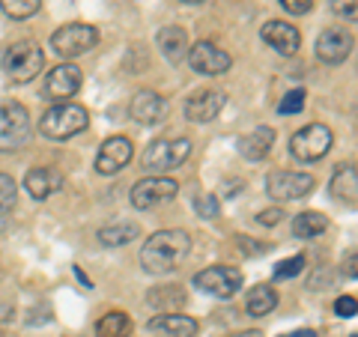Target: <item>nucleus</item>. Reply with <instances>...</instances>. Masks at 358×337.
I'll return each instance as SVG.
<instances>
[{
  "label": "nucleus",
  "instance_id": "nucleus-1",
  "mask_svg": "<svg viewBox=\"0 0 358 337\" xmlns=\"http://www.w3.org/2000/svg\"><path fill=\"white\" fill-rule=\"evenodd\" d=\"M188 251H192V236L185 230H159L143 242L141 266L150 275H167L185 260Z\"/></svg>",
  "mask_w": 358,
  "mask_h": 337
},
{
  "label": "nucleus",
  "instance_id": "nucleus-2",
  "mask_svg": "<svg viewBox=\"0 0 358 337\" xmlns=\"http://www.w3.org/2000/svg\"><path fill=\"white\" fill-rule=\"evenodd\" d=\"M87 122H90V114H87L81 105H75V102H57V105H51L42 114L39 131L45 134V138H51V141H66V138H75L78 131H84Z\"/></svg>",
  "mask_w": 358,
  "mask_h": 337
},
{
  "label": "nucleus",
  "instance_id": "nucleus-3",
  "mask_svg": "<svg viewBox=\"0 0 358 337\" xmlns=\"http://www.w3.org/2000/svg\"><path fill=\"white\" fill-rule=\"evenodd\" d=\"M30 110L13 102V99H0V152H15L30 141Z\"/></svg>",
  "mask_w": 358,
  "mask_h": 337
},
{
  "label": "nucleus",
  "instance_id": "nucleus-4",
  "mask_svg": "<svg viewBox=\"0 0 358 337\" xmlns=\"http://www.w3.org/2000/svg\"><path fill=\"white\" fill-rule=\"evenodd\" d=\"M42 66H45V54L39 45L30 39L9 45L3 54V72L9 75V81H15V84H30L33 78L42 72Z\"/></svg>",
  "mask_w": 358,
  "mask_h": 337
},
{
  "label": "nucleus",
  "instance_id": "nucleus-5",
  "mask_svg": "<svg viewBox=\"0 0 358 337\" xmlns=\"http://www.w3.org/2000/svg\"><path fill=\"white\" fill-rule=\"evenodd\" d=\"M99 42V30L93 24H81V21H72V24H63L57 33L51 36V48L57 57L63 60H75L87 54L93 45Z\"/></svg>",
  "mask_w": 358,
  "mask_h": 337
},
{
  "label": "nucleus",
  "instance_id": "nucleus-6",
  "mask_svg": "<svg viewBox=\"0 0 358 337\" xmlns=\"http://www.w3.org/2000/svg\"><path fill=\"white\" fill-rule=\"evenodd\" d=\"M194 287L206 296L215 299H230L242 289V272L233 266H209L203 272L194 275Z\"/></svg>",
  "mask_w": 358,
  "mask_h": 337
},
{
  "label": "nucleus",
  "instance_id": "nucleus-7",
  "mask_svg": "<svg viewBox=\"0 0 358 337\" xmlns=\"http://www.w3.org/2000/svg\"><path fill=\"white\" fill-rule=\"evenodd\" d=\"M329 150H331V129L322 126V122L305 126L289 141V152H293V159H299V162H320Z\"/></svg>",
  "mask_w": 358,
  "mask_h": 337
},
{
  "label": "nucleus",
  "instance_id": "nucleus-8",
  "mask_svg": "<svg viewBox=\"0 0 358 337\" xmlns=\"http://www.w3.org/2000/svg\"><path fill=\"white\" fill-rule=\"evenodd\" d=\"M192 155V141L173 138V141H152L143 152V167L147 171H173Z\"/></svg>",
  "mask_w": 358,
  "mask_h": 337
},
{
  "label": "nucleus",
  "instance_id": "nucleus-9",
  "mask_svg": "<svg viewBox=\"0 0 358 337\" xmlns=\"http://www.w3.org/2000/svg\"><path fill=\"white\" fill-rule=\"evenodd\" d=\"M179 194V185L171 176H147L131 188V206L134 209H155L173 200Z\"/></svg>",
  "mask_w": 358,
  "mask_h": 337
},
{
  "label": "nucleus",
  "instance_id": "nucleus-10",
  "mask_svg": "<svg viewBox=\"0 0 358 337\" xmlns=\"http://www.w3.org/2000/svg\"><path fill=\"white\" fill-rule=\"evenodd\" d=\"M185 60L188 66H192L194 72L200 75H224L233 66L230 60V54L227 51H221L215 42H206V39H200L197 45H192L185 54Z\"/></svg>",
  "mask_w": 358,
  "mask_h": 337
},
{
  "label": "nucleus",
  "instance_id": "nucleus-11",
  "mask_svg": "<svg viewBox=\"0 0 358 337\" xmlns=\"http://www.w3.org/2000/svg\"><path fill=\"white\" fill-rule=\"evenodd\" d=\"M313 176L308 173H293V171H275L266 176V191L272 200H299L310 194Z\"/></svg>",
  "mask_w": 358,
  "mask_h": 337
},
{
  "label": "nucleus",
  "instance_id": "nucleus-12",
  "mask_svg": "<svg viewBox=\"0 0 358 337\" xmlns=\"http://www.w3.org/2000/svg\"><path fill=\"white\" fill-rule=\"evenodd\" d=\"M134 155V147L129 138H122V134H114V138H108L102 147H99V155H96V171L102 176H114L120 171H126L129 162Z\"/></svg>",
  "mask_w": 358,
  "mask_h": 337
},
{
  "label": "nucleus",
  "instance_id": "nucleus-13",
  "mask_svg": "<svg viewBox=\"0 0 358 337\" xmlns=\"http://www.w3.org/2000/svg\"><path fill=\"white\" fill-rule=\"evenodd\" d=\"M78 89H81V69L75 63H60L57 69H51L45 75V84H42V93L48 99H72Z\"/></svg>",
  "mask_w": 358,
  "mask_h": 337
},
{
  "label": "nucleus",
  "instance_id": "nucleus-14",
  "mask_svg": "<svg viewBox=\"0 0 358 337\" xmlns=\"http://www.w3.org/2000/svg\"><path fill=\"white\" fill-rule=\"evenodd\" d=\"M224 102H227V96L221 89H200V93H194L185 102V117L188 122L206 126V122H212L224 110Z\"/></svg>",
  "mask_w": 358,
  "mask_h": 337
},
{
  "label": "nucleus",
  "instance_id": "nucleus-15",
  "mask_svg": "<svg viewBox=\"0 0 358 337\" xmlns=\"http://www.w3.org/2000/svg\"><path fill=\"white\" fill-rule=\"evenodd\" d=\"M352 54V33L343 27H329L317 39V57L322 63H343Z\"/></svg>",
  "mask_w": 358,
  "mask_h": 337
},
{
  "label": "nucleus",
  "instance_id": "nucleus-16",
  "mask_svg": "<svg viewBox=\"0 0 358 337\" xmlns=\"http://www.w3.org/2000/svg\"><path fill=\"white\" fill-rule=\"evenodd\" d=\"M129 114L134 122H141V126H159L167 117V102L155 89H141V93H134V99H131Z\"/></svg>",
  "mask_w": 358,
  "mask_h": 337
},
{
  "label": "nucleus",
  "instance_id": "nucleus-17",
  "mask_svg": "<svg viewBox=\"0 0 358 337\" xmlns=\"http://www.w3.org/2000/svg\"><path fill=\"white\" fill-rule=\"evenodd\" d=\"M260 36H263L266 45H272L278 54H284V57H293V54L299 51V45H301L299 30L289 24V21H266Z\"/></svg>",
  "mask_w": 358,
  "mask_h": 337
},
{
  "label": "nucleus",
  "instance_id": "nucleus-18",
  "mask_svg": "<svg viewBox=\"0 0 358 337\" xmlns=\"http://www.w3.org/2000/svg\"><path fill=\"white\" fill-rule=\"evenodd\" d=\"M272 147H275V129H268V126H257L239 138V152L248 162H263L272 152Z\"/></svg>",
  "mask_w": 358,
  "mask_h": 337
},
{
  "label": "nucleus",
  "instance_id": "nucleus-19",
  "mask_svg": "<svg viewBox=\"0 0 358 337\" xmlns=\"http://www.w3.org/2000/svg\"><path fill=\"white\" fill-rule=\"evenodd\" d=\"M60 185H63V176L54 167H33L24 176V188L33 200H48Z\"/></svg>",
  "mask_w": 358,
  "mask_h": 337
},
{
  "label": "nucleus",
  "instance_id": "nucleus-20",
  "mask_svg": "<svg viewBox=\"0 0 358 337\" xmlns=\"http://www.w3.org/2000/svg\"><path fill=\"white\" fill-rule=\"evenodd\" d=\"M159 51L164 54L167 63H182L185 54H188V33L176 24H167L159 30Z\"/></svg>",
  "mask_w": 358,
  "mask_h": 337
},
{
  "label": "nucleus",
  "instance_id": "nucleus-21",
  "mask_svg": "<svg viewBox=\"0 0 358 337\" xmlns=\"http://www.w3.org/2000/svg\"><path fill=\"white\" fill-rule=\"evenodd\" d=\"M329 188H331L334 200H341V203H346V206H355L358 203V173H355V167L341 164L338 171H334Z\"/></svg>",
  "mask_w": 358,
  "mask_h": 337
},
{
  "label": "nucleus",
  "instance_id": "nucleus-22",
  "mask_svg": "<svg viewBox=\"0 0 358 337\" xmlns=\"http://www.w3.org/2000/svg\"><path fill=\"white\" fill-rule=\"evenodd\" d=\"M150 331L171 334V337H194L197 322L192 317H185V313H164V317L150 320Z\"/></svg>",
  "mask_w": 358,
  "mask_h": 337
},
{
  "label": "nucleus",
  "instance_id": "nucleus-23",
  "mask_svg": "<svg viewBox=\"0 0 358 337\" xmlns=\"http://www.w3.org/2000/svg\"><path fill=\"white\" fill-rule=\"evenodd\" d=\"M245 308H248L251 317H266V313H272L278 308V293L268 284H257L251 293H248Z\"/></svg>",
  "mask_w": 358,
  "mask_h": 337
},
{
  "label": "nucleus",
  "instance_id": "nucleus-24",
  "mask_svg": "<svg viewBox=\"0 0 358 337\" xmlns=\"http://www.w3.org/2000/svg\"><path fill=\"white\" fill-rule=\"evenodd\" d=\"M131 239H138V224L129 221H117L99 230V242L108 245V248H120V245H129Z\"/></svg>",
  "mask_w": 358,
  "mask_h": 337
},
{
  "label": "nucleus",
  "instance_id": "nucleus-25",
  "mask_svg": "<svg viewBox=\"0 0 358 337\" xmlns=\"http://www.w3.org/2000/svg\"><path fill=\"white\" fill-rule=\"evenodd\" d=\"M131 334V320L122 310H110L96 322V337H129Z\"/></svg>",
  "mask_w": 358,
  "mask_h": 337
},
{
  "label": "nucleus",
  "instance_id": "nucleus-26",
  "mask_svg": "<svg viewBox=\"0 0 358 337\" xmlns=\"http://www.w3.org/2000/svg\"><path fill=\"white\" fill-rule=\"evenodd\" d=\"M326 227H329V221L322 212H301V215H296V221H293V233L299 239H313V236H320Z\"/></svg>",
  "mask_w": 358,
  "mask_h": 337
},
{
  "label": "nucleus",
  "instance_id": "nucleus-27",
  "mask_svg": "<svg viewBox=\"0 0 358 337\" xmlns=\"http://www.w3.org/2000/svg\"><path fill=\"white\" fill-rule=\"evenodd\" d=\"M182 301H185L182 287H155L152 293H150V305H155V308L164 310V313L179 310V305H182Z\"/></svg>",
  "mask_w": 358,
  "mask_h": 337
},
{
  "label": "nucleus",
  "instance_id": "nucleus-28",
  "mask_svg": "<svg viewBox=\"0 0 358 337\" xmlns=\"http://www.w3.org/2000/svg\"><path fill=\"white\" fill-rule=\"evenodd\" d=\"M39 6H42V0H0V9L15 21H24L30 15H36Z\"/></svg>",
  "mask_w": 358,
  "mask_h": 337
},
{
  "label": "nucleus",
  "instance_id": "nucleus-29",
  "mask_svg": "<svg viewBox=\"0 0 358 337\" xmlns=\"http://www.w3.org/2000/svg\"><path fill=\"white\" fill-rule=\"evenodd\" d=\"M15 197H18L15 179H13V176H6V173H0V218H3L6 212H13Z\"/></svg>",
  "mask_w": 358,
  "mask_h": 337
},
{
  "label": "nucleus",
  "instance_id": "nucleus-30",
  "mask_svg": "<svg viewBox=\"0 0 358 337\" xmlns=\"http://www.w3.org/2000/svg\"><path fill=\"white\" fill-rule=\"evenodd\" d=\"M305 89H289V93L278 102V114H284V117H289V114H299L301 108H305Z\"/></svg>",
  "mask_w": 358,
  "mask_h": 337
},
{
  "label": "nucleus",
  "instance_id": "nucleus-31",
  "mask_svg": "<svg viewBox=\"0 0 358 337\" xmlns=\"http://www.w3.org/2000/svg\"><path fill=\"white\" fill-rule=\"evenodd\" d=\"M301 268H305V257L296 254V257H287V260H281L275 266V280H287V278H296Z\"/></svg>",
  "mask_w": 358,
  "mask_h": 337
},
{
  "label": "nucleus",
  "instance_id": "nucleus-32",
  "mask_svg": "<svg viewBox=\"0 0 358 337\" xmlns=\"http://www.w3.org/2000/svg\"><path fill=\"white\" fill-rule=\"evenodd\" d=\"M194 209H197V215L200 218H206V221H215L218 218V200H215V194H200L197 200H194Z\"/></svg>",
  "mask_w": 358,
  "mask_h": 337
},
{
  "label": "nucleus",
  "instance_id": "nucleus-33",
  "mask_svg": "<svg viewBox=\"0 0 358 337\" xmlns=\"http://www.w3.org/2000/svg\"><path fill=\"white\" fill-rule=\"evenodd\" d=\"M331 3V13L334 15H341V18H350V21H355V15H358V0H329Z\"/></svg>",
  "mask_w": 358,
  "mask_h": 337
},
{
  "label": "nucleus",
  "instance_id": "nucleus-34",
  "mask_svg": "<svg viewBox=\"0 0 358 337\" xmlns=\"http://www.w3.org/2000/svg\"><path fill=\"white\" fill-rule=\"evenodd\" d=\"M334 310H338V317H343V320L355 317V310H358V301H355V296H341L338 301H334Z\"/></svg>",
  "mask_w": 358,
  "mask_h": 337
},
{
  "label": "nucleus",
  "instance_id": "nucleus-35",
  "mask_svg": "<svg viewBox=\"0 0 358 337\" xmlns=\"http://www.w3.org/2000/svg\"><path fill=\"white\" fill-rule=\"evenodd\" d=\"M281 218H287V215H284V209H278V206L275 209H263L260 215H257V221H260L263 227H275V224H281Z\"/></svg>",
  "mask_w": 358,
  "mask_h": 337
},
{
  "label": "nucleus",
  "instance_id": "nucleus-36",
  "mask_svg": "<svg viewBox=\"0 0 358 337\" xmlns=\"http://www.w3.org/2000/svg\"><path fill=\"white\" fill-rule=\"evenodd\" d=\"M310 3H313V0H281V6L287 9L289 15H305V13H310Z\"/></svg>",
  "mask_w": 358,
  "mask_h": 337
},
{
  "label": "nucleus",
  "instance_id": "nucleus-37",
  "mask_svg": "<svg viewBox=\"0 0 358 337\" xmlns=\"http://www.w3.org/2000/svg\"><path fill=\"white\" fill-rule=\"evenodd\" d=\"M343 272H346V275H350V278H355V251L350 254V260H346V263H343Z\"/></svg>",
  "mask_w": 358,
  "mask_h": 337
},
{
  "label": "nucleus",
  "instance_id": "nucleus-38",
  "mask_svg": "<svg viewBox=\"0 0 358 337\" xmlns=\"http://www.w3.org/2000/svg\"><path fill=\"white\" fill-rule=\"evenodd\" d=\"M281 337H317L313 329H301V331H289V334H281Z\"/></svg>",
  "mask_w": 358,
  "mask_h": 337
},
{
  "label": "nucleus",
  "instance_id": "nucleus-39",
  "mask_svg": "<svg viewBox=\"0 0 358 337\" xmlns=\"http://www.w3.org/2000/svg\"><path fill=\"white\" fill-rule=\"evenodd\" d=\"M233 337H263L260 331H239V334H233Z\"/></svg>",
  "mask_w": 358,
  "mask_h": 337
},
{
  "label": "nucleus",
  "instance_id": "nucleus-40",
  "mask_svg": "<svg viewBox=\"0 0 358 337\" xmlns=\"http://www.w3.org/2000/svg\"><path fill=\"white\" fill-rule=\"evenodd\" d=\"M182 3H203V0H182Z\"/></svg>",
  "mask_w": 358,
  "mask_h": 337
},
{
  "label": "nucleus",
  "instance_id": "nucleus-41",
  "mask_svg": "<svg viewBox=\"0 0 358 337\" xmlns=\"http://www.w3.org/2000/svg\"><path fill=\"white\" fill-rule=\"evenodd\" d=\"M164 337H171V334H164Z\"/></svg>",
  "mask_w": 358,
  "mask_h": 337
}]
</instances>
